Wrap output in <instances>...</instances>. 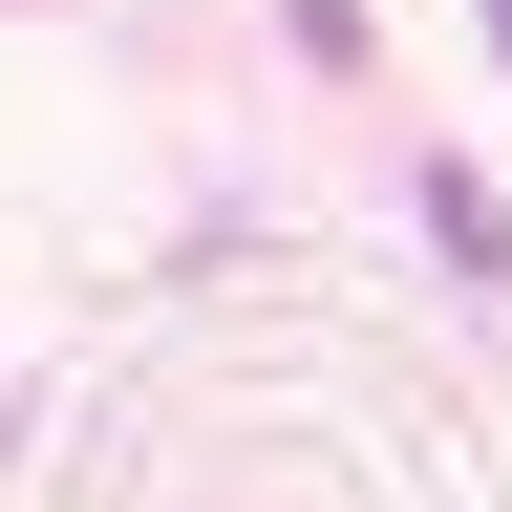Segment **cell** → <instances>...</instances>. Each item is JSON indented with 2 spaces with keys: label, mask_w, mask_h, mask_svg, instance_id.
<instances>
[{
  "label": "cell",
  "mask_w": 512,
  "mask_h": 512,
  "mask_svg": "<svg viewBox=\"0 0 512 512\" xmlns=\"http://www.w3.org/2000/svg\"><path fill=\"white\" fill-rule=\"evenodd\" d=\"M491 64H512V0H491Z\"/></svg>",
  "instance_id": "cell-3"
},
{
  "label": "cell",
  "mask_w": 512,
  "mask_h": 512,
  "mask_svg": "<svg viewBox=\"0 0 512 512\" xmlns=\"http://www.w3.org/2000/svg\"><path fill=\"white\" fill-rule=\"evenodd\" d=\"M427 235H448V278H512V214H491V171H470V150L427 171Z\"/></svg>",
  "instance_id": "cell-1"
},
{
  "label": "cell",
  "mask_w": 512,
  "mask_h": 512,
  "mask_svg": "<svg viewBox=\"0 0 512 512\" xmlns=\"http://www.w3.org/2000/svg\"><path fill=\"white\" fill-rule=\"evenodd\" d=\"M278 22H299V43H320V64H363V0H278Z\"/></svg>",
  "instance_id": "cell-2"
}]
</instances>
